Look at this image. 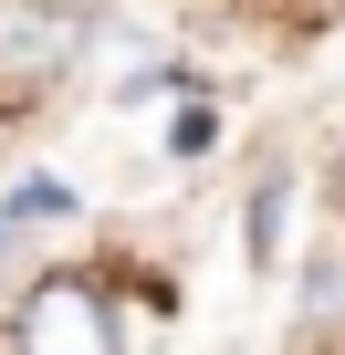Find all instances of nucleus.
<instances>
[{"label":"nucleus","mask_w":345,"mask_h":355,"mask_svg":"<svg viewBox=\"0 0 345 355\" xmlns=\"http://www.w3.org/2000/svg\"><path fill=\"white\" fill-rule=\"evenodd\" d=\"M11 261H22V220L0 209V272H11Z\"/></svg>","instance_id":"nucleus-4"},{"label":"nucleus","mask_w":345,"mask_h":355,"mask_svg":"<svg viewBox=\"0 0 345 355\" xmlns=\"http://www.w3.org/2000/svg\"><path fill=\"white\" fill-rule=\"evenodd\" d=\"M283 199H293V167H283V157H262V189L241 199V251H251V272H272V261H283Z\"/></svg>","instance_id":"nucleus-2"},{"label":"nucleus","mask_w":345,"mask_h":355,"mask_svg":"<svg viewBox=\"0 0 345 355\" xmlns=\"http://www.w3.org/2000/svg\"><path fill=\"white\" fill-rule=\"evenodd\" d=\"M324 189H335V220H345V125H335V157H324Z\"/></svg>","instance_id":"nucleus-3"},{"label":"nucleus","mask_w":345,"mask_h":355,"mask_svg":"<svg viewBox=\"0 0 345 355\" xmlns=\"http://www.w3.org/2000/svg\"><path fill=\"white\" fill-rule=\"evenodd\" d=\"M136 313H178V282H136V261H53L11 293V355H126Z\"/></svg>","instance_id":"nucleus-1"}]
</instances>
